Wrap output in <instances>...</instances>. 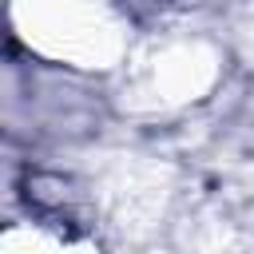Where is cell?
I'll list each match as a JSON object with an SVG mask.
<instances>
[{
    "mask_svg": "<svg viewBox=\"0 0 254 254\" xmlns=\"http://www.w3.org/2000/svg\"><path fill=\"white\" fill-rule=\"evenodd\" d=\"M123 107L135 115H175L206 99L222 79V52L206 36L159 32L123 60Z\"/></svg>",
    "mask_w": 254,
    "mask_h": 254,
    "instance_id": "cell-2",
    "label": "cell"
},
{
    "mask_svg": "<svg viewBox=\"0 0 254 254\" xmlns=\"http://www.w3.org/2000/svg\"><path fill=\"white\" fill-rule=\"evenodd\" d=\"M12 28L28 52L79 71H115L135 48L119 0H12Z\"/></svg>",
    "mask_w": 254,
    "mask_h": 254,
    "instance_id": "cell-1",
    "label": "cell"
},
{
    "mask_svg": "<svg viewBox=\"0 0 254 254\" xmlns=\"http://www.w3.org/2000/svg\"><path fill=\"white\" fill-rule=\"evenodd\" d=\"M0 254H91V250L71 230L56 226L48 218H28V222H12L4 230Z\"/></svg>",
    "mask_w": 254,
    "mask_h": 254,
    "instance_id": "cell-3",
    "label": "cell"
}]
</instances>
